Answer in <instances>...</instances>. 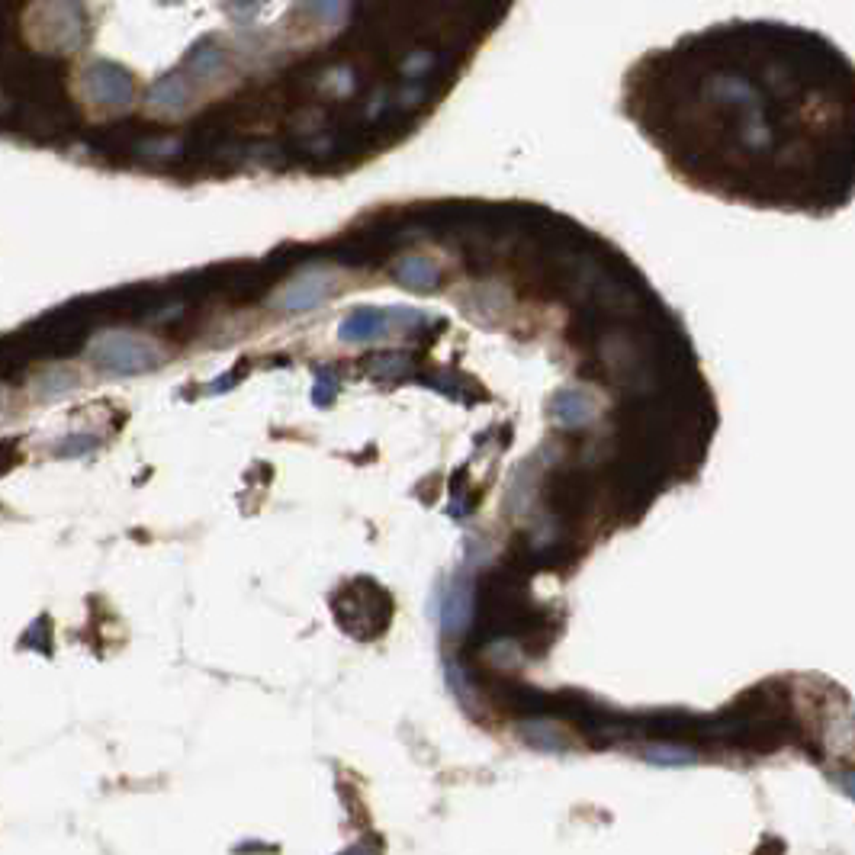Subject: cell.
<instances>
[{
  "mask_svg": "<svg viewBox=\"0 0 855 855\" xmlns=\"http://www.w3.org/2000/svg\"><path fill=\"white\" fill-rule=\"evenodd\" d=\"M473 614H476L473 589L467 582H457L454 589H450L447 602H444V627L450 630V634H460V630H467V624L473 621Z\"/></svg>",
  "mask_w": 855,
  "mask_h": 855,
  "instance_id": "7a4b0ae2",
  "label": "cell"
},
{
  "mask_svg": "<svg viewBox=\"0 0 855 855\" xmlns=\"http://www.w3.org/2000/svg\"><path fill=\"white\" fill-rule=\"evenodd\" d=\"M335 618L357 640L380 637L393 618V598L373 579H354L335 595Z\"/></svg>",
  "mask_w": 855,
  "mask_h": 855,
  "instance_id": "6da1fadb",
  "label": "cell"
},
{
  "mask_svg": "<svg viewBox=\"0 0 855 855\" xmlns=\"http://www.w3.org/2000/svg\"><path fill=\"white\" fill-rule=\"evenodd\" d=\"M344 855H373V849H370V846H354V849H348Z\"/></svg>",
  "mask_w": 855,
  "mask_h": 855,
  "instance_id": "5b68a950",
  "label": "cell"
},
{
  "mask_svg": "<svg viewBox=\"0 0 855 855\" xmlns=\"http://www.w3.org/2000/svg\"><path fill=\"white\" fill-rule=\"evenodd\" d=\"M521 737L528 746L540 749V753H563V749L569 746V737L563 733V727L550 724V720H528Z\"/></svg>",
  "mask_w": 855,
  "mask_h": 855,
  "instance_id": "3957f363",
  "label": "cell"
},
{
  "mask_svg": "<svg viewBox=\"0 0 855 855\" xmlns=\"http://www.w3.org/2000/svg\"><path fill=\"white\" fill-rule=\"evenodd\" d=\"M647 759L659 762V765H682V762H695V753L685 746H672V743H656L647 749Z\"/></svg>",
  "mask_w": 855,
  "mask_h": 855,
  "instance_id": "277c9868",
  "label": "cell"
}]
</instances>
